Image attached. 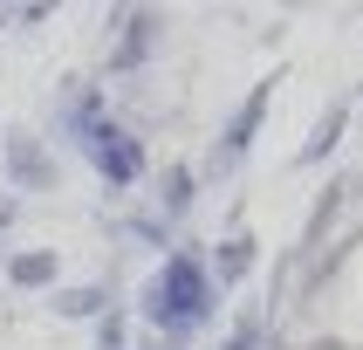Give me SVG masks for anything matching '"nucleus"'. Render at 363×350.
<instances>
[{
	"instance_id": "obj_1",
	"label": "nucleus",
	"mask_w": 363,
	"mask_h": 350,
	"mask_svg": "<svg viewBox=\"0 0 363 350\" xmlns=\"http://www.w3.org/2000/svg\"><path fill=\"white\" fill-rule=\"evenodd\" d=\"M199 316H206V268L172 254L164 275H158V323L185 329V323H199Z\"/></svg>"
},
{
	"instance_id": "obj_2",
	"label": "nucleus",
	"mask_w": 363,
	"mask_h": 350,
	"mask_svg": "<svg viewBox=\"0 0 363 350\" xmlns=\"http://www.w3.org/2000/svg\"><path fill=\"white\" fill-rule=\"evenodd\" d=\"M82 117H89V158H96V172L110 185H130L144 172V151H138V138H130V131H123V124H110V117H96V110H82Z\"/></svg>"
},
{
	"instance_id": "obj_3",
	"label": "nucleus",
	"mask_w": 363,
	"mask_h": 350,
	"mask_svg": "<svg viewBox=\"0 0 363 350\" xmlns=\"http://www.w3.org/2000/svg\"><path fill=\"white\" fill-rule=\"evenodd\" d=\"M261 110H267V82H254V97H247V110L233 117V138H226L233 151H247V144H254V124H261Z\"/></svg>"
},
{
	"instance_id": "obj_4",
	"label": "nucleus",
	"mask_w": 363,
	"mask_h": 350,
	"mask_svg": "<svg viewBox=\"0 0 363 350\" xmlns=\"http://www.w3.org/2000/svg\"><path fill=\"white\" fill-rule=\"evenodd\" d=\"M247 268H254V241H247V234L220 241V275H247Z\"/></svg>"
},
{
	"instance_id": "obj_5",
	"label": "nucleus",
	"mask_w": 363,
	"mask_h": 350,
	"mask_svg": "<svg viewBox=\"0 0 363 350\" xmlns=\"http://www.w3.org/2000/svg\"><path fill=\"white\" fill-rule=\"evenodd\" d=\"M14 282H55V261H48V254H21V261H14Z\"/></svg>"
},
{
	"instance_id": "obj_6",
	"label": "nucleus",
	"mask_w": 363,
	"mask_h": 350,
	"mask_svg": "<svg viewBox=\"0 0 363 350\" xmlns=\"http://www.w3.org/2000/svg\"><path fill=\"white\" fill-rule=\"evenodd\" d=\"M226 350H247V344H240V337H233V344H226Z\"/></svg>"
}]
</instances>
